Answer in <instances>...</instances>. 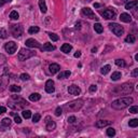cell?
Instances as JSON below:
<instances>
[{
  "label": "cell",
  "mask_w": 138,
  "mask_h": 138,
  "mask_svg": "<svg viewBox=\"0 0 138 138\" xmlns=\"http://www.w3.org/2000/svg\"><path fill=\"white\" fill-rule=\"evenodd\" d=\"M8 105H9V107L11 109H13V110H23V109L26 106H28L29 104H28L25 99L21 98V97H18L16 95H13L11 97L10 101L8 103Z\"/></svg>",
  "instance_id": "6da1fadb"
},
{
  "label": "cell",
  "mask_w": 138,
  "mask_h": 138,
  "mask_svg": "<svg viewBox=\"0 0 138 138\" xmlns=\"http://www.w3.org/2000/svg\"><path fill=\"white\" fill-rule=\"evenodd\" d=\"M133 91H134V85L132 83H124L122 85L115 86L111 93L113 94V96H118V95H127Z\"/></svg>",
  "instance_id": "7a4b0ae2"
},
{
  "label": "cell",
  "mask_w": 138,
  "mask_h": 138,
  "mask_svg": "<svg viewBox=\"0 0 138 138\" xmlns=\"http://www.w3.org/2000/svg\"><path fill=\"white\" fill-rule=\"evenodd\" d=\"M132 103H133L132 97H121L119 99H115L114 101H112L111 107L115 109V110H122V109L128 107Z\"/></svg>",
  "instance_id": "3957f363"
},
{
  "label": "cell",
  "mask_w": 138,
  "mask_h": 138,
  "mask_svg": "<svg viewBox=\"0 0 138 138\" xmlns=\"http://www.w3.org/2000/svg\"><path fill=\"white\" fill-rule=\"evenodd\" d=\"M82 107H83V100L82 99L72 100V101H70V103H68L64 106V108L66 109L67 111H78Z\"/></svg>",
  "instance_id": "277c9868"
},
{
  "label": "cell",
  "mask_w": 138,
  "mask_h": 138,
  "mask_svg": "<svg viewBox=\"0 0 138 138\" xmlns=\"http://www.w3.org/2000/svg\"><path fill=\"white\" fill-rule=\"evenodd\" d=\"M35 54H36V52H34V51H31V50L21 49L18 54H17V58H18V61L23 62V61H26L28 58H30V57H32Z\"/></svg>",
  "instance_id": "5b68a950"
},
{
  "label": "cell",
  "mask_w": 138,
  "mask_h": 138,
  "mask_svg": "<svg viewBox=\"0 0 138 138\" xmlns=\"http://www.w3.org/2000/svg\"><path fill=\"white\" fill-rule=\"evenodd\" d=\"M109 28H110V30L117 36V37H121V36L124 34V28L117 23H110L109 24Z\"/></svg>",
  "instance_id": "8992f818"
},
{
  "label": "cell",
  "mask_w": 138,
  "mask_h": 138,
  "mask_svg": "<svg viewBox=\"0 0 138 138\" xmlns=\"http://www.w3.org/2000/svg\"><path fill=\"white\" fill-rule=\"evenodd\" d=\"M11 32L14 38H19L24 32V28L21 24H15L11 26Z\"/></svg>",
  "instance_id": "52a82bcc"
},
{
  "label": "cell",
  "mask_w": 138,
  "mask_h": 138,
  "mask_svg": "<svg viewBox=\"0 0 138 138\" xmlns=\"http://www.w3.org/2000/svg\"><path fill=\"white\" fill-rule=\"evenodd\" d=\"M4 49L5 51L8 52L9 54H14L16 52V50H17V44L15 42H13V41H10L8 43H5V45H4Z\"/></svg>",
  "instance_id": "ba28073f"
},
{
  "label": "cell",
  "mask_w": 138,
  "mask_h": 138,
  "mask_svg": "<svg viewBox=\"0 0 138 138\" xmlns=\"http://www.w3.org/2000/svg\"><path fill=\"white\" fill-rule=\"evenodd\" d=\"M101 15H103L106 19H113V18H115L117 13H115V11L112 9H107L104 12H101Z\"/></svg>",
  "instance_id": "9c48e42d"
},
{
  "label": "cell",
  "mask_w": 138,
  "mask_h": 138,
  "mask_svg": "<svg viewBox=\"0 0 138 138\" xmlns=\"http://www.w3.org/2000/svg\"><path fill=\"white\" fill-rule=\"evenodd\" d=\"M45 124H47L45 128H47L48 132H52V130H54L55 127H56V123L51 119V117H47L45 118Z\"/></svg>",
  "instance_id": "30bf717a"
},
{
  "label": "cell",
  "mask_w": 138,
  "mask_h": 138,
  "mask_svg": "<svg viewBox=\"0 0 138 138\" xmlns=\"http://www.w3.org/2000/svg\"><path fill=\"white\" fill-rule=\"evenodd\" d=\"M11 120H10V118H4V119H2L1 120V122H0V130H5L6 128H9L10 127V125H11Z\"/></svg>",
  "instance_id": "8fae6325"
},
{
  "label": "cell",
  "mask_w": 138,
  "mask_h": 138,
  "mask_svg": "<svg viewBox=\"0 0 138 138\" xmlns=\"http://www.w3.org/2000/svg\"><path fill=\"white\" fill-rule=\"evenodd\" d=\"M9 76L3 75L1 78H0V91H3L6 86L9 85Z\"/></svg>",
  "instance_id": "7c38bea8"
},
{
  "label": "cell",
  "mask_w": 138,
  "mask_h": 138,
  "mask_svg": "<svg viewBox=\"0 0 138 138\" xmlns=\"http://www.w3.org/2000/svg\"><path fill=\"white\" fill-rule=\"evenodd\" d=\"M82 14H83L84 16L91 18V19L97 18V17H96V15H95V13H94V12H93L90 8H83V9H82Z\"/></svg>",
  "instance_id": "4fadbf2b"
},
{
  "label": "cell",
  "mask_w": 138,
  "mask_h": 138,
  "mask_svg": "<svg viewBox=\"0 0 138 138\" xmlns=\"http://www.w3.org/2000/svg\"><path fill=\"white\" fill-rule=\"evenodd\" d=\"M45 91L47 93H53L55 91V86H54V81L53 80H48L45 83Z\"/></svg>",
  "instance_id": "5bb4252c"
},
{
  "label": "cell",
  "mask_w": 138,
  "mask_h": 138,
  "mask_svg": "<svg viewBox=\"0 0 138 138\" xmlns=\"http://www.w3.org/2000/svg\"><path fill=\"white\" fill-rule=\"evenodd\" d=\"M68 93L71 94V95H79V94L81 93V90H80L79 86L72 84V85H70L69 88H68Z\"/></svg>",
  "instance_id": "9a60e30c"
},
{
  "label": "cell",
  "mask_w": 138,
  "mask_h": 138,
  "mask_svg": "<svg viewBox=\"0 0 138 138\" xmlns=\"http://www.w3.org/2000/svg\"><path fill=\"white\" fill-rule=\"evenodd\" d=\"M26 45L28 48H41L40 43H38V41H36L35 39H27L26 40Z\"/></svg>",
  "instance_id": "2e32d148"
},
{
  "label": "cell",
  "mask_w": 138,
  "mask_h": 138,
  "mask_svg": "<svg viewBox=\"0 0 138 138\" xmlns=\"http://www.w3.org/2000/svg\"><path fill=\"white\" fill-rule=\"evenodd\" d=\"M49 69H50V74L55 75L61 70V67H60L58 64H51L49 66Z\"/></svg>",
  "instance_id": "e0dca14e"
},
{
  "label": "cell",
  "mask_w": 138,
  "mask_h": 138,
  "mask_svg": "<svg viewBox=\"0 0 138 138\" xmlns=\"http://www.w3.org/2000/svg\"><path fill=\"white\" fill-rule=\"evenodd\" d=\"M111 124V121H108V120H100V121H97L95 123V126L98 127V128H101V127H105L107 125H110Z\"/></svg>",
  "instance_id": "ac0fdd59"
},
{
  "label": "cell",
  "mask_w": 138,
  "mask_h": 138,
  "mask_svg": "<svg viewBox=\"0 0 138 138\" xmlns=\"http://www.w3.org/2000/svg\"><path fill=\"white\" fill-rule=\"evenodd\" d=\"M137 4H138V1H137V0L128 1V2H126V4H125V9H126V10H133L135 6H137Z\"/></svg>",
  "instance_id": "d6986e66"
},
{
  "label": "cell",
  "mask_w": 138,
  "mask_h": 138,
  "mask_svg": "<svg viewBox=\"0 0 138 138\" xmlns=\"http://www.w3.org/2000/svg\"><path fill=\"white\" fill-rule=\"evenodd\" d=\"M120 19L122 22H124V23H129V22L132 21V16H130L129 14H127V13H122L121 16H120Z\"/></svg>",
  "instance_id": "ffe728a7"
},
{
  "label": "cell",
  "mask_w": 138,
  "mask_h": 138,
  "mask_svg": "<svg viewBox=\"0 0 138 138\" xmlns=\"http://www.w3.org/2000/svg\"><path fill=\"white\" fill-rule=\"evenodd\" d=\"M40 49H41L42 51H54V50H55V47L52 44V43L47 42V43H44V44H43V47H41Z\"/></svg>",
  "instance_id": "44dd1931"
},
{
  "label": "cell",
  "mask_w": 138,
  "mask_h": 138,
  "mask_svg": "<svg viewBox=\"0 0 138 138\" xmlns=\"http://www.w3.org/2000/svg\"><path fill=\"white\" fill-rule=\"evenodd\" d=\"M61 50H62V52H64V53H69L70 51L72 50V47L69 44V43H64V44L61 47Z\"/></svg>",
  "instance_id": "7402d4cb"
},
{
  "label": "cell",
  "mask_w": 138,
  "mask_h": 138,
  "mask_svg": "<svg viewBox=\"0 0 138 138\" xmlns=\"http://www.w3.org/2000/svg\"><path fill=\"white\" fill-rule=\"evenodd\" d=\"M39 8H40L42 13H47L48 8H47V3H45L44 0H39Z\"/></svg>",
  "instance_id": "603a6c76"
},
{
  "label": "cell",
  "mask_w": 138,
  "mask_h": 138,
  "mask_svg": "<svg viewBox=\"0 0 138 138\" xmlns=\"http://www.w3.org/2000/svg\"><path fill=\"white\" fill-rule=\"evenodd\" d=\"M40 98H41V95L38 93H32L29 95V100L30 101H38V100H40Z\"/></svg>",
  "instance_id": "cb8c5ba5"
},
{
  "label": "cell",
  "mask_w": 138,
  "mask_h": 138,
  "mask_svg": "<svg viewBox=\"0 0 138 138\" xmlns=\"http://www.w3.org/2000/svg\"><path fill=\"white\" fill-rule=\"evenodd\" d=\"M70 75H71V72H70L69 70L62 71L61 74L58 75V79L61 80V79H66V78H69V77H70Z\"/></svg>",
  "instance_id": "d4e9b609"
},
{
  "label": "cell",
  "mask_w": 138,
  "mask_h": 138,
  "mask_svg": "<svg viewBox=\"0 0 138 138\" xmlns=\"http://www.w3.org/2000/svg\"><path fill=\"white\" fill-rule=\"evenodd\" d=\"M94 30H95L97 34H101L104 31V28L99 23H95V24H94Z\"/></svg>",
  "instance_id": "484cf974"
},
{
  "label": "cell",
  "mask_w": 138,
  "mask_h": 138,
  "mask_svg": "<svg viewBox=\"0 0 138 138\" xmlns=\"http://www.w3.org/2000/svg\"><path fill=\"white\" fill-rule=\"evenodd\" d=\"M121 77H122V74H121V72L114 71L113 74H112V76H111V80H112V81H118V80H119Z\"/></svg>",
  "instance_id": "4316f807"
},
{
  "label": "cell",
  "mask_w": 138,
  "mask_h": 138,
  "mask_svg": "<svg viewBox=\"0 0 138 138\" xmlns=\"http://www.w3.org/2000/svg\"><path fill=\"white\" fill-rule=\"evenodd\" d=\"M110 69H111L110 65H106V66L101 67V69H100V74H101V75H107L108 72L110 71Z\"/></svg>",
  "instance_id": "83f0119b"
},
{
  "label": "cell",
  "mask_w": 138,
  "mask_h": 138,
  "mask_svg": "<svg viewBox=\"0 0 138 138\" xmlns=\"http://www.w3.org/2000/svg\"><path fill=\"white\" fill-rule=\"evenodd\" d=\"M39 30H40L39 27H37V26H31V27H29V29H28V32H29L30 35H34V34H37Z\"/></svg>",
  "instance_id": "f1b7e54d"
},
{
  "label": "cell",
  "mask_w": 138,
  "mask_h": 138,
  "mask_svg": "<svg viewBox=\"0 0 138 138\" xmlns=\"http://www.w3.org/2000/svg\"><path fill=\"white\" fill-rule=\"evenodd\" d=\"M135 40H136V38H135V36H133V35H128L127 37L125 38V42L126 43H134Z\"/></svg>",
  "instance_id": "f546056e"
},
{
  "label": "cell",
  "mask_w": 138,
  "mask_h": 138,
  "mask_svg": "<svg viewBox=\"0 0 138 138\" xmlns=\"http://www.w3.org/2000/svg\"><path fill=\"white\" fill-rule=\"evenodd\" d=\"M21 90H22V89H21V86L15 85V84L10 86V91L13 92V93H18V92H21Z\"/></svg>",
  "instance_id": "4dcf8cb0"
},
{
  "label": "cell",
  "mask_w": 138,
  "mask_h": 138,
  "mask_svg": "<svg viewBox=\"0 0 138 138\" xmlns=\"http://www.w3.org/2000/svg\"><path fill=\"white\" fill-rule=\"evenodd\" d=\"M115 65L117 66H119V67H125V61L124 60H115Z\"/></svg>",
  "instance_id": "1f68e13d"
},
{
  "label": "cell",
  "mask_w": 138,
  "mask_h": 138,
  "mask_svg": "<svg viewBox=\"0 0 138 138\" xmlns=\"http://www.w3.org/2000/svg\"><path fill=\"white\" fill-rule=\"evenodd\" d=\"M18 17H19V15H18L17 11H12L10 13V18L11 19H18Z\"/></svg>",
  "instance_id": "d6a6232c"
},
{
  "label": "cell",
  "mask_w": 138,
  "mask_h": 138,
  "mask_svg": "<svg viewBox=\"0 0 138 138\" xmlns=\"http://www.w3.org/2000/svg\"><path fill=\"white\" fill-rule=\"evenodd\" d=\"M128 125L130 127H137L138 126V120L137 119H133V120H130L128 122Z\"/></svg>",
  "instance_id": "836d02e7"
},
{
  "label": "cell",
  "mask_w": 138,
  "mask_h": 138,
  "mask_svg": "<svg viewBox=\"0 0 138 138\" xmlns=\"http://www.w3.org/2000/svg\"><path fill=\"white\" fill-rule=\"evenodd\" d=\"M6 37H8V32H6L5 29L1 28V29H0V39H5Z\"/></svg>",
  "instance_id": "e575fe53"
},
{
  "label": "cell",
  "mask_w": 138,
  "mask_h": 138,
  "mask_svg": "<svg viewBox=\"0 0 138 138\" xmlns=\"http://www.w3.org/2000/svg\"><path fill=\"white\" fill-rule=\"evenodd\" d=\"M22 114H23V117H24L25 119H29V118L31 117V111H30V110H23Z\"/></svg>",
  "instance_id": "d590c367"
},
{
  "label": "cell",
  "mask_w": 138,
  "mask_h": 138,
  "mask_svg": "<svg viewBox=\"0 0 138 138\" xmlns=\"http://www.w3.org/2000/svg\"><path fill=\"white\" fill-rule=\"evenodd\" d=\"M107 135L110 136V137L114 136V135H115V129H114L113 127H109V128L107 129Z\"/></svg>",
  "instance_id": "8d00e7d4"
},
{
  "label": "cell",
  "mask_w": 138,
  "mask_h": 138,
  "mask_svg": "<svg viewBox=\"0 0 138 138\" xmlns=\"http://www.w3.org/2000/svg\"><path fill=\"white\" fill-rule=\"evenodd\" d=\"M49 37H50V39L52 40V41H57L60 38H58V36H57L56 34H52V32H50L49 34Z\"/></svg>",
  "instance_id": "74e56055"
},
{
  "label": "cell",
  "mask_w": 138,
  "mask_h": 138,
  "mask_svg": "<svg viewBox=\"0 0 138 138\" xmlns=\"http://www.w3.org/2000/svg\"><path fill=\"white\" fill-rule=\"evenodd\" d=\"M40 119H41L40 113H36L34 117H32V122H34V123H38V122L40 121Z\"/></svg>",
  "instance_id": "f35d334b"
},
{
  "label": "cell",
  "mask_w": 138,
  "mask_h": 138,
  "mask_svg": "<svg viewBox=\"0 0 138 138\" xmlns=\"http://www.w3.org/2000/svg\"><path fill=\"white\" fill-rule=\"evenodd\" d=\"M19 78H21L22 81H28V80L30 79V77H29V75H28V74H22Z\"/></svg>",
  "instance_id": "ab89813d"
},
{
  "label": "cell",
  "mask_w": 138,
  "mask_h": 138,
  "mask_svg": "<svg viewBox=\"0 0 138 138\" xmlns=\"http://www.w3.org/2000/svg\"><path fill=\"white\" fill-rule=\"evenodd\" d=\"M6 63V57L3 54H0V66H2Z\"/></svg>",
  "instance_id": "60d3db41"
},
{
  "label": "cell",
  "mask_w": 138,
  "mask_h": 138,
  "mask_svg": "<svg viewBox=\"0 0 138 138\" xmlns=\"http://www.w3.org/2000/svg\"><path fill=\"white\" fill-rule=\"evenodd\" d=\"M67 121H68V123H70V124H74V123L77 122V118L75 117V115H70Z\"/></svg>",
  "instance_id": "b9f144b4"
},
{
  "label": "cell",
  "mask_w": 138,
  "mask_h": 138,
  "mask_svg": "<svg viewBox=\"0 0 138 138\" xmlns=\"http://www.w3.org/2000/svg\"><path fill=\"white\" fill-rule=\"evenodd\" d=\"M129 112L130 113H134V114L138 113V107L137 106H132V107L129 108Z\"/></svg>",
  "instance_id": "7bdbcfd3"
},
{
  "label": "cell",
  "mask_w": 138,
  "mask_h": 138,
  "mask_svg": "<svg viewBox=\"0 0 138 138\" xmlns=\"http://www.w3.org/2000/svg\"><path fill=\"white\" fill-rule=\"evenodd\" d=\"M62 113H63V109L61 107H57L56 110H55V115H56V117H60Z\"/></svg>",
  "instance_id": "ee69618b"
},
{
  "label": "cell",
  "mask_w": 138,
  "mask_h": 138,
  "mask_svg": "<svg viewBox=\"0 0 138 138\" xmlns=\"http://www.w3.org/2000/svg\"><path fill=\"white\" fill-rule=\"evenodd\" d=\"M14 117H15V118H14V121H15V123H16V124H21V123H22V119L18 117V115H14Z\"/></svg>",
  "instance_id": "f6af8a7d"
},
{
  "label": "cell",
  "mask_w": 138,
  "mask_h": 138,
  "mask_svg": "<svg viewBox=\"0 0 138 138\" xmlns=\"http://www.w3.org/2000/svg\"><path fill=\"white\" fill-rule=\"evenodd\" d=\"M96 91H97V86L94 85V84H92V85L90 86V92H91V93H94V92H96Z\"/></svg>",
  "instance_id": "bcb514c9"
},
{
  "label": "cell",
  "mask_w": 138,
  "mask_h": 138,
  "mask_svg": "<svg viewBox=\"0 0 138 138\" xmlns=\"http://www.w3.org/2000/svg\"><path fill=\"white\" fill-rule=\"evenodd\" d=\"M12 0H0V6L5 4V3H8V2H11Z\"/></svg>",
  "instance_id": "7dc6e473"
},
{
  "label": "cell",
  "mask_w": 138,
  "mask_h": 138,
  "mask_svg": "<svg viewBox=\"0 0 138 138\" xmlns=\"http://www.w3.org/2000/svg\"><path fill=\"white\" fill-rule=\"evenodd\" d=\"M132 76H133L134 78H136V77L138 76V68H136V69H134V71L132 72Z\"/></svg>",
  "instance_id": "c3c4849f"
},
{
  "label": "cell",
  "mask_w": 138,
  "mask_h": 138,
  "mask_svg": "<svg viewBox=\"0 0 138 138\" xmlns=\"http://www.w3.org/2000/svg\"><path fill=\"white\" fill-rule=\"evenodd\" d=\"M5 111H6V108H5V107H3V106H1V107H0V114L4 113Z\"/></svg>",
  "instance_id": "681fc988"
},
{
  "label": "cell",
  "mask_w": 138,
  "mask_h": 138,
  "mask_svg": "<svg viewBox=\"0 0 138 138\" xmlns=\"http://www.w3.org/2000/svg\"><path fill=\"white\" fill-rule=\"evenodd\" d=\"M80 56H81V52H79V51H78L77 53H75V57H77V58H78V57H80Z\"/></svg>",
  "instance_id": "f907efd6"
},
{
  "label": "cell",
  "mask_w": 138,
  "mask_h": 138,
  "mask_svg": "<svg viewBox=\"0 0 138 138\" xmlns=\"http://www.w3.org/2000/svg\"><path fill=\"white\" fill-rule=\"evenodd\" d=\"M100 4L99 3H94V8H99Z\"/></svg>",
  "instance_id": "816d5d0a"
},
{
  "label": "cell",
  "mask_w": 138,
  "mask_h": 138,
  "mask_svg": "<svg viewBox=\"0 0 138 138\" xmlns=\"http://www.w3.org/2000/svg\"><path fill=\"white\" fill-rule=\"evenodd\" d=\"M128 1H129V0H121V3H126Z\"/></svg>",
  "instance_id": "f5cc1de1"
},
{
  "label": "cell",
  "mask_w": 138,
  "mask_h": 138,
  "mask_svg": "<svg viewBox=\"0 0 138 138\" xmlns=\"http://www.w3.org/2000/svg\"><path fill=\"white\" fill-rule=\"evenodd\" d=\"M96 51H97V49H96V48H93V49H92V53H95Z\"/></svg>",
  "instance_id": "db71d44e"
},
{
  "label": "cell",
  "mask_w": 138,
  "mask_h": 138,
  "mask_svg": "<svg viewBox=\"0 0 138 138\" xmlns=\"http://www.w3.org/2000/svg\"><path fill=\"white\" fill-rule=\"evenodd\" d=\"M135 60L138 62V54H136V55H135Z\"/></svg>",
  "instance_id": "11a10c76"
}]
</instances>
